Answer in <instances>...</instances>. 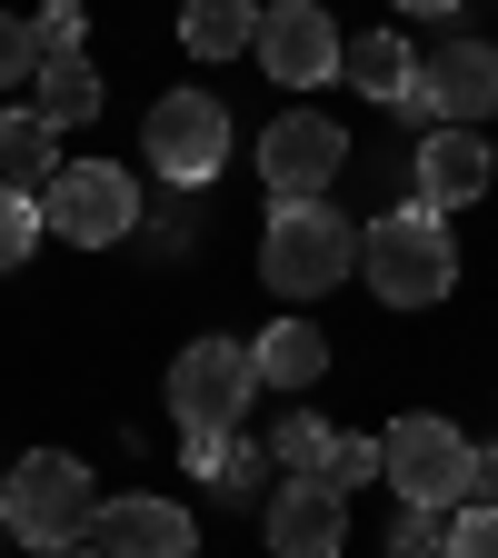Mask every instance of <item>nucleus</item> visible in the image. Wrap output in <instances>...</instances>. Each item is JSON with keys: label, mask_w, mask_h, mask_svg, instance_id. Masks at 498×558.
Returning a JSON list of instances; mask_svg holds the SVG:
<instances>
[{"label": "nucleus", "mask_w": 498, "mask_h": 558, "mask_svg": "<svg viewBox=\"0 0 498 558\" xmlns=\"http://www.w3.org/2000/svg\"><path fill=\"white\" fill-rule=\"evenodd\" d=\"M40 220H50V240L110 250V240L139 230V180L120 160H60V180L40 190Z\"/></svg>", "instance_id": "6"}, {"label": "nucleus", "mask_w": 498, "mask_h": 558, "mask_svg": "<svg viewBox=\"0 0 498 558\" xmlns=\"http://www.w3.org/2000/svg\"><path fill=\"white\" fill-rule=\"evenodd\" d=\"M81 31H90V11H81V0H40V11H31L40 70H50V60H81Z\"/></svg>", "instance_id": "20"}, {"label": "nucleus", "mask_w": 498, "mask_h": 558, "mask_svg": "<svg viewBox=\"0 0 498 558\" xmlns=\"http://www.w3.org/2000/svg\"><path fill=\"white\" fill-rule=\"evenodd\" d=\"M259 70H269V81L279 90H319V81H339V21L319 11V0H269V11H259Z\"/></svg>", "instance_id": "10"}, {"label": "nucleus", "mask_w": 498, "mask_h": 558, "mask_svg": "<svg viewBox=\"0 0 498 558\" xmlns=\"http://www.w3.org/2000/svg\"><path fill=\"white\" fill-rule=\"evenodd\" d=\"M60 558H70V548H60ZM90 558H100V548H90Z\"/></svg>", "instance_id": "29"}, {"label": "nucleus", "mask_w": 498, "mask_h": 558, "mask_svg": "<svg viewBox=\"0 0 498 558\" xmlns=\"http://www.w3.org/2000/svg\"><path fill=\"white\" fill-rule=\"evenodd\" d=\"M180 459H190V478H209V488H220V499H250L269 449H250L240 429H180Z\"/></svg>", "instance_id": "17"}, {"label": "nucleus", "mask_w": 498, "mask_h": 558, "mask_svg": "<svg viewBox=\"0 0 498 558\" xmlns=\"http://www.w3.org/2000/svg\"><path fill=\"white\" fill-rule=\"evenodd\" d=\"M449 558H498V509L459 499V519H449Z\"/></svg>", "instance_id": "26"}, {"label": "nucleus", "mask_w": 498, "mask_h": 558, "mask_svg": "<svg viewBox=\"0 0 498 558\" xmlns=\"http://www.w3.org/2000/svg\"><path fill=\"white\" fill-rule=\"evenodd\" d=\"M339 81H349V90H369V100H399V110H409V90H418V50H409L399 31H360V40L339 50Z\"/></svg>", "instance_id": "14"}, {"label": "nucleus", "mask_w": 498, "mask_h": 558, "mask_svg": "<svg viewBox=\"0 0 498 558\" xmlns=\"http://www.w3.org/2000/svg\"><path fill=\"white\" fill-rule=\"evenodd\" d=\"M469 499H478V509H498V449H478V478H469Z\"/></svg>", "instance_id": "27"}, {"label": "nucleus", "mask_w": 498, "mask_h": 558, "mask_svg": "<svg viewBox=\"0 0 498 558\" xmlns=\"http://www.w3.org/2000/svg\"><path fill=\"white\" fill-rule=\"evenodd\" d=\"M379 469H389L379 439H329V469H319V478H329V488H369Z\"/></svg>", "instance_id": "24"}, {"label": "nucleus", "mask_w": 498, "mask_h": 558, "mask_svg": "<svg viewBox=\"0 0 498 558\" xmlns=\"http://www.w3.org/2000/svg\"><path fill=\"white\" fill-rule=\"evenodd\" d=\"M409 110L439 120V130H478V120L498 110V40H439L429 60H418Z\"/></svg>", "instance_id": "9"}, {"label": "nucleus", "mask_w": 498, "mask_h": 558, "mask_svg": "<svg viewBox=\"0 0 498 558\" xmlns=\"http://www.w3.org/2000/svg\"><path fill=\"white\" fill-rule=\"evenodd\" d=\"M488 190H498V160H488L478 130H429V140H418V199H429L439 220H449V209H478Z\"/></svg>", "instance_id": "13"}, {"label": "nucleus", "mask_w": 498, "mask_h": 558, "mask_svg": "<svg viewBox=\"0 0 498 558\" xmlns=\"http://www.w3.org/2000/svg\"><path fill=\"white\" fill-rule=\"evenodd\" d=\"M259 529H269V558H339L349 548V488H329V478H279Z\"/></svg>", "instance_id": "11"}, {"label": "nucleus", "mask_w": 498, "mask_h": 558, "mask_svg": "<svg viewBox=\"0 0 498 558\" xmlns=\"http://www.w3.org/2000/svg\"><path fill=\"white\" fill-rule=\"evenodd\" d=\"M360 269V230H349L339 199H279L269 230H259V279L279 300H319Z\"/></svg>", "instance_id": "2"}, {"label": "nucleus", "mask_w": 498, "mask_h": 558, "mask_svg": "<svg viewBox=\"0 0 498 558\" xmlns=\"http://www.w3.org/2000/svg\"><path fill=\"white\" fill-rule=\"evenodd\" d=\"M250 360H259V389H319L329 339H319L309 319H269V329L250 339Z\"/></svg>", "instance_id": "15"}, {"label": "nucleus", "mask_w": 498, "mask_h": 558, "mask_svg": "<svg viewBox=\"0 0 498 558\" xmlns=\"http://www.w3.org/2000/svg\"><path fill=\"white\" fill-rule=\"evenodd\" d=\"M90 548H100V558H190V548H199V529H190V509H180V499H150V488H130V499H100Z\"/></svg>", "instance_id": "12"}, {"label": "nucleus", "mask_w": 498, "mask_h": 558, "mask_svg": "<svg viewBox=\"0 0 498 558\" xmlns=\"http://www.w3.org/2000/svg\"><path fill=\"white\" fill-rule=\"evenodd\" d=\"M259 40V0H180V50L190 60H240Z\"/></svg>", "instance_id": "16"}, {"label": "nucleus", "mask_w": 498, "mask_h": 558, "mask_svg": "<svg viewBox=\"0 0 498 558\" xmlns=\"http://www.w3.org/2000/svg\"><path fill=\"white\" fill-rule=\"evenodd\" d=\"M50 140H60V130H50L40 110H0V190H31V199H40V190L60 180Z\"/></svg>", "instance_id": "18"}, {"label": "nucleus", "mask_w": 498, "mask_h": 558, "mask_svg": "<svg viewBox=\"0 0 498 558\" xmlns=\"http://www.w3.org/2000/svg\"><path fill=\"white\" fill-rule=\"evenodd\" d=\"M139 160H150L170 190H209L230 160V110L209 100V90H170L150 100V120H139Z\"/></svg>", "instance_id": "5"}, {"label": "nucleus", "mask_w": 498, "mask_h": 558, "mask_svg": "<svg viewBox=\"0 0 498 558\" xmlns=\"http://www.w3.org/2000/svg\"><path fill=\"white\" fill-rule=\"evenodd\" d=\"M379 459H389L379 478L399 488L409 509H459V499H469V478H478V449L449 429V418H418V409L379 429Z\"/></svg>", "instance_id": "4"}, {"label": "nucleus", "mask_w": 498, "mask_h": 558, "mask_svg": "<svg viewBox=\"0 0 498 558\" xmlns=\"http://www.w3.org/2000/svg\"><path fill=\"white\" fill-rule=\"evenodd\" d=\"M389 558H449V519H439V509H409V519L389 529Z\"/></svg>", "instance_id": "25"}, {"label": "nucleus", "mask_w": 498, "mask_h": 558, "mask_svg": "<svg viewBox=\"0 0 498 558\" xmlns=\"http://www.w3.org/2000/svg\"><path fill=\"white\" fill-rule=\"evenodd\" d=\"M100 90H110V81H100L90 50H81V60H50L40 81H31V110H40L50 130H81V120H100Z\"/></svg>", "instance_id": "19"}, {"label": "nucleus", "mask_w": 498, "mask_h": 558, "mask_svg": "<svg viewBox=\"0 0 498 558\" xmlns=\"http://www.w3.org/2000/svg\"><path fill=\"white\" fill-rule=\"evenodd\" d=\"M90 519H100V488H90V469L70 449H31L11 478H0V529H11L21 548H40V558L81 548Z\"/></svg>", "instance_id": "3"}, {"label": "nucleus", "mask_w": 498, "mask_h": 558, "mask_svg": "<svg viewBox=\"0 0 498 558\" xmlns=\"http://www.w3.org/2000/svg\"><path fill=\"white\" fill-rule=\"evenodd\" d=\"M40 230H50L40 199H31V190H0V269H21V259L40 250Z\"/></svg>", "instance_id": "22"}, {"label": "nucleus", "mask_w": 498, "mask_h": 558, "mask_svg": "<svg viewBox=\"0 0 498 558\" xmlns=\"http://www.w3.org/2000/svg\"><path fill=\"white\" fill-rule=\"evenodd\" d=\"M339 170H349L339 120H319V110H279V120L259 130V180H269V199H329Z\"/></svg>", "instance_id": "8"}, {"label": "nucleus", "mask_w": 498, "mask_h": 558, "mask_svg": "<svg viewBox=\"0 0 498 558\" xmlns=\"http://www.w3.org/2000/svg\"><path fill=\"white\" fill-rule=\"evenodd\" d=\"M250 399H259L250 339H190L180 360H170V409H180V429H240Z\"/></svg>", "instance_id": "7"}, {"label": "nucleus", "mask_w": 498, "mask_h": 558, "mask_svg": "<svg viewBox=\"0 0 498 558\" xmlns=\"http://www.w3.org/2000/svg\"><path fill=\"white\" fill-rule=\"evenodd\" d=\"M399 11H418V21H449V11H459V0H399Z\"/></svg>", "instance_id": "28"}, {"label": "nucleus", "mask_w": 498, "mask_h": 558, "mask_svg": "<svg viewBox=\"0 0 498 558\" xmlns=\"http://www.w3.org/2000/svg\"><path fill=\"white\" fill-rule=\"evenodd\" d=\"M21 81H40V40L21 11H0V90H21Z\"/></svg>", "instance_id": "23"}, {"label": "nucleus", "mask_w": 498, "mask_h": 558, "mask_svg": "<svg viewBox=\"0 0 498 558\" xmlns=\"http://www.w3.org/2000/svg\"><path fill=\"white\" fill-rule=\"evenodd\" d=\"M360 279L389 300V310H439L459 290V240L429 199H399L389 220L360 230Z\"/></svg>", "instance_id": "1"}, {"label": "nucleus", "mask_w": 498, "mask_h": 558, "mask_svg": "<svg viewBox=\"0 0 498 558\" xmlns=\"http://www.w3.org/2000/svg\"><path fill=\"white\" fill-rule=\"evenodd\" d=\"M269 459L290 469V478H319L329 469V429H319V418H279V429H269Z\"/></svg>", "instance_id": "21"}]
</instances>
